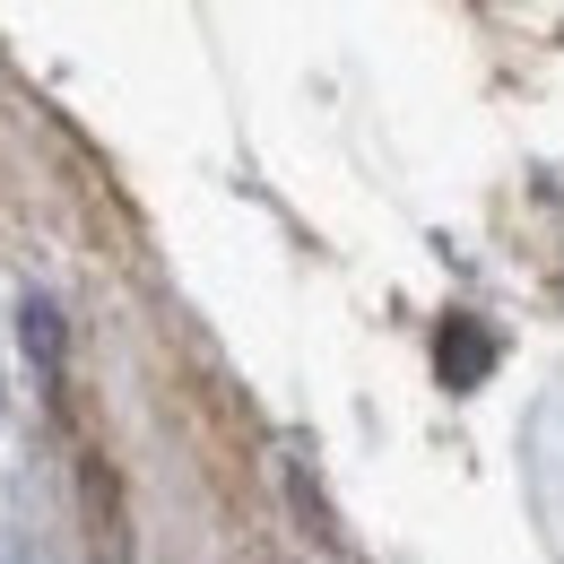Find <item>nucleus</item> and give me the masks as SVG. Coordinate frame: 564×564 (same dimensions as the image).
<instances>
[{
	"instance_id": "f257e3e1",
	"label": "nucleus",
	"mask_w": 564,
	"mask_h": 564,
	"mask_svg": "<svg viewBox=\"0 0 564 564\" xmlns=\"http://www.w3.org/2000/svg\"><path fill=\"white\" fill-rule=\"evenodd\" d=\"M487 365H495V348H487L478 322H452V330H443V373H452V382H478Z\"/></svg>"
},
{
	"instance_id": "f03ea898",
	"label": "nucleus",
	"mask_w": 564,
	"mask_h": 564,
	"mask_svg": "<svg viewBox=\"0 0 564 564\" xmlns=\"http://www.w3.org/2000/svg\"><path fill=\"white\" fill-rule=\"evenodd\" d=\"M0 564H18V556H9V547H0Z\"/></svg>"
}]
</instances>
